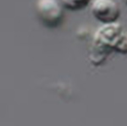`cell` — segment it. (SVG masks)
Masks as SVG:
<instances>
[{"label": "cell", "instance_id": "cell-1", "mask_svg": "<svg viewBox=\"0 0 127 126\" xmlns=\"http://www.w3.org/2000/svg\"><path fill=\"white\" fill-rule=\"evenodd\" d=\"M127 53V34L119 23L104 24L94 34L92 48V61L97 63V56H107L110 51Z\"/></svg>", "mask_w": 127, "mask_h": 126}, {"label": "cell", "instance_id": "cell-2", "mask_svg": "<svg viewBox=\"0 0 127 126\" xmlns=\"http://www.w3.org/2000/svg\"><path fill=\"white\" fill-rule=\"evenodd\" d=\"M36 13L39 20L47 27H56L64 20L63 8L57 0H37Z\"/></svg>", "mask_w": 127, "mask_h": 126}, {"label": "cell", "instance_id": "cell-3", "mask_svg": "<svg viewBox=\"0 0 127 126\" xmlns=\"http://www.w3.org/2000/svg\"><path fill=\"white\" fill-rule=\"evenodd\" d=\"M91 11L94 17L103 24L114 23L120 15V8L114 0H93Z\"/></svg>", "mask_w": 127, "mask_h": 126}, {"label": "cell", "instance_id": "cell-4", "mask_svg": "<svg viewBox=\"0 0 127 126\" xmlns=\"http://www.w3.org/2000/svg\"><path fill=\"white\" fill-rule=\"evenodd\" d=\"M91 0H62V3L65 9L72 11L81 10L87 8Z\"/></svg>", "mask_w": 127, "mask_h": 126}, {"label": "cell", "instance_id": "cell-5", "mask_svg": "<svg viewBox=\"0 0 127 126\" xmlns=\"http://www.w3.org/2000/svg\"><path fill=\"white\" fill-rule=\"evenodd\" d=\"M125 1H126V4H127V0H125Z\"/></svg>", "mask_w": 127, "mask_h": 126}]
</instances>
